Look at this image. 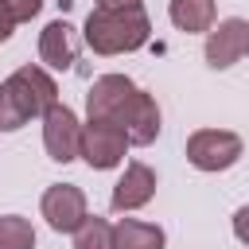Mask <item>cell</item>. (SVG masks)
Segmentation results:
<instances>
[{
  "label": "cell",
  "instance_id": "30bf717a",
  "mask_svg": "<svg viewBox=\"0 0 249 249\" xmlns=\"http://www.w3.org/2000/svg\"><path fill=\"white\" fill-rule=\"evenodd\" d=\"M78 31L66 23V19H51L43 31H39V58L51 66V70H70L78 62Z\"/></svg>",
  "mask_w": 249,
  "mask_h": 249
},
{
  "label": "cell",
  "instance_id": "2e32d148",
  "mask_svg": "<svg viewBox=\"0 0 249 249\" xmlns=\"http://www.w3.org/2000/svg\"><path fill=\"white\" fill-rule=\"evenodd\" d=\"M233 237H237L241 245H249V206H241V210L233 214Z\"/></svg>",
  "mask_w": 249,
  "mask_h": 249
},
{
  "label": "cell",
  "instance_id": "ac0fdd59",
  "mask_svg": "<svg viewBox=\"0 0 249 249\" xmlns=\"http://www.w3.org/2000/svg\"><path fill=\"white\" fill-rule=\"evenodd\" d=\"M12 31H16V23H12V16L0 8V43H8V39H12Z\"/></svg>",
  "mask_w": 249,
  "mask_h": 249
},
{
  "label": "cell",
  "instance_id": "e0dca14e",
  "mask_svg": "<svg viewBox=\"0 0 249 249\" xmlns=\"http://www.w3.org/2000/svg\"><path fill=\"white\" fill-rule=\"evenodd\" d=\"M93 8H109V12H121V8H144L140 0H97Z\"/></svg>",
  "mask_w": 249,
  "mask_h": 249
},
{
  "label": "cell",
  "instance_id": "7a4b0ae2",
  "mask_svg": "<svg viewBox=\"0 0 249 249\" xmlns=\"http://www.w3.org/2000/svg\"><path fill=\"white\" fill-rule=\"evenodd\" d=\"M58 101V86L43 66H19L0 82V132L23 128L31 117H43Z\"/></svg>",
  "mask_w": 249,
  "mask_h": 249
},
{
  "label": "cell",
  "instance_id": "ba28073f",
  "mask_svg": "<svg viewBox=\"0 0 249 249\" xmlns=\"http://www.w3.org/2000/svg\"><path fill=\"white\" fill-rule=\"evenodd\" d=\"M39 210H43V218H47V226L54 233H74L82 226V218H86V195L74 183H54V187L43 191Z\"/></svg>",
  "mask_w": 249,
  "mask_h": 249
},
{
  "label": "cell",
  "instance_id": "8992f818",
  "mask_svg": "<svg viewBox=\"0 0 249 249\" xmlns=\"http://www.w3.org/2000/svg\"><path fill=\"white\" fill-rule=\"evenodd\" d=\"M78 144H82V124H78V113L70 105H51L43 113V148L54 163H70L78 160Z\"/></svg>",
  "mask_w": 249,
  "mask_h": 249
},
{
  "label": "cell",
  "instance_id": "277c9868",
  "mask_svg": "<svg viewBox=\"0 0 249 249\" xmlns=\"http://www.w3.org/2000/svg\"><path fill=\"white\" fill-rule=\"evenodd\" d=\"M241 136L230 128H198L187 136V160L198 171H226L241 160Z\"/></svg>",
  "mask_w": 249,
  "mask_h": 249
},
{
  "label": "cell",
  "instance_id": "8fae6325",
  "mask_svg": "<svg viewBox=\"0 0 249 249\" xmlns=\"http://www.w3.org/2000/svg\"><path fill=\"white\" fill-rule=\"evenodd\" d=\"M113 249H163V230L140 218H121L113 226Z\"/></svg>",
  "mask_w": 249,
  "mask_h": 249
},
{
  "label": "cell",
  "instance_id": "5b68a950",
  "mask_svg": "<svg viewBox=\"0 0 249 249\" xmlns=\"http://www.w3.org/2000/svg\"><path fill=\"white\" fill-rule=\"evenodd\" d=\"M124 148H128V136L121 124L113 121H86L82 124V144H78V156L93 167V171H109L124 160Z\"/></svg>",
  "mask_w": 249,
  "mask_h": 249
},
{
  "label": "cell",
  "instance_id": "9c48e42d",
  "mask_svg": "<svg viewBox=\"0 0 249 249\" xmlns=\"http://www.w3.org/2000/svg\"><path fill=\"white\" fill-rule=\"evenodd\" d=\"M152 195H156V171H152L148 163H128L124 175L117 179L113 195H109V206H113L117 214H128V210L148 206Z\"/></svg>",
  "mask_w": 249,
  "mask_h": 249
},
{
  "label": "cell",
  "instance_id": "5bb4252c",
  "mask_svg": "<svg viewBox=\"0 0 249 249\" xmlns=\"http://www.w3.org/2000/svg\"><path fill=\"white\" fill-rule=\"evenodd\" d=\"M0 249H35L31 222L19 218V214H4L0 218Z\"/></svg>",
  "mask_w": 249,
  "mask_h": 249
},
{
  "label": "cell",
  "instance_id": "7c38bea8",
  "mask_svg": "<svg viewBox=\"0 0 249 249\" xmlns=\"http://www.w3.org/2000/svg\"><path fill=\"white\" fill-rule=\"evenodd\" d=\"M167 16L179 31L195 35V31H210L214 27V0H171Z\"/></svg>",
  "mask_w": 249,
  "mask_h": 249
},
{
  "label": "cell",
  "instance_id": "4fadbf2b",
  "mask_svg": "<svg viewBox=\"0 0 249 249\" xmlns=\"http://www.w3.org/2000/svg\"><path fill=\"white\" fill-rule=\"evenodd\" d=\"M74 249H113V226L105 218H82V226L74 230Z\"/></svg>",
  "mask_w": 249,
  "mask_h": 249
},
{
  "label": "cell",
  "instance_id": "52a82bcc",
  "mask_svg": "<svg viewBox=\"0 0 249 249\" xmlns=\"http://www.w3.org/2000/svg\"><path fill=\"white\" fill-rule=\"evenodd\" d=\"M202 54H206V66L210 70H226V66L241 62L249 54V19H237L233 16V19H222L218 27H210Z\"/></svg>",
  "mask_w": 249,
  "mask_h": 249
},
{
  "label": "cell",
  "instance_id": "3957f363",
  "mask_svg": "<svg viewBox=\"0 0 249 249\" xmlns=\"http://www.w3.org/2000/svg\"><path fill=\"white\" fill-rule=\"evenodd\" d=\"M152 35V23L144 16V8H121V12H109V8H93L86 16V31L82 39L89 43L93 54H128V51H140Z\"/></svg>",
  "mask_w": 249,
  "mask_h": 249
},
{
  "label": "cell",
  "instance_id": "9a60e30c",
  "mask_svg": "<svg viewBox=\"0 0 249 249\" xmlns=\"http://www.w3.org/2000/svg\"><path fill=\"white\" fill-rule=\"evenodd\" d=\"M0 8L12 16V23H23V19H31V16H39V8H43V0H0Z\"/></svg>",
  "mask_w": 249,
  "mask_h": 249
},
{
  "label": "cell",
  "instance_id": "6da1fadb",
  "mask_svg": "<svg viewBox=\"0 0 249 249\" xmlns=\"http://www.w3.org/2000/svg\"><path fill=\"white\" fill-rule=\"evenodd\" d=\"M86 113L93 121H113L124 128L128 144H152L160 136V105L152 93L132 86L124 74H101L86 93Z\"/></svg>",
  "mask_w": 249,
  "mask_h": 249
}]
</instances>
